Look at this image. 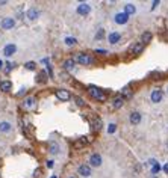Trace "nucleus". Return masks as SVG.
I'll return each instance as SVG.
<instances>
[{"instance_id": "nucleus-1", "label": "nucleus", "mask_w": 168, "mask_h": 178, "mask_svg": "<svg viewBox=\"0 0 168 178\" xmlns=\"http://www.w3.org/2000/svg\"><path fill=\"white\" fill-rule=\"evenodd\" d=\"M88 94L97 101H106V94L97 86H88Z\"/></svg>"}, {"instance_id": "nucleus-2", "label": "nucleus", "mask_w": 168, "mask_h": 178, "mask_svg": "<svg viewBox=\"0 0 168 178\" xmlns=\"http://www.w3.org/2000/svg\"><path fill=\"white\" fill-rule=\"evenodd\" d=\"M74 60L79 62L80 65H91L92 63V57L89 54H86V53H77L76 57H74Z\"/></svg>"}, {"instance_id": "nucleus-3", "label": "nucleus", "mask_w": 168, "mask_h": 178, "mask_svg": "<svg viewBox=\"0 0 168 178\" xmlns=\"http://www.w3.org/2000/svg\"><path fill=\"white\" fill-rule=\"evenodd\" d=\"M55 95H56V98L61 100V101H68V100L71 98V94H70V91H67V89H56V91H55Z\"/></svg>"}, {"instance_id": "nucleus-4", "label": "nucleus", "mask_w": 168, "mask_h": 178, "mask_svg": "<svg viewBox=\"0 0 168 178\" xmlns=\"http://www.w3.org/2000/svg\"><path fill=\"white\" fill-rule=\"evenodd\" d=\"M162 98H164V92H162V89H153L152 91V94H150V100H152V103H161L162 101Z\"/></svg>"}, {"instance_id": "nucleus-5", "label": "nucleus", "mask_w": 168, "mask_h": 178, "mask_svg": "<svg viewBox=\"0 0 168 178\" xmlns=\"http://www.w3.org/2000/svg\"><path fill=\"white\" fill-rule=\"evenodd\" d=\"M89 124H91V127H92V130H94V132H100V130H102V127H103L102 119H100L98 116H95V115L89 118Z\"/></svg>"}, {"instance_id": "nucleus-6", "label": "nucleus", "mask_w": 168, "mask_h": 178, "mask_svg": "<svg viewBox=\"0 0 168 178\" xmlns=\"http://www.w3.org/2000/svg\"><path fill=\"white\" fill-rule=\"evenodd\" d=\"M89 163H91V166H94V168H98V166H102V163H103V159H102V156H100V154L94 152V154H91V156H89Z\"/></svg>"}, {"instance_id": "nucleus-7", "label": "nucleus", "mask_w": 168, "mask_h": 178, "mask_svg": "<svg viewBox=\"0 0 168 178\" xmlns=\"http://www.w3.org/2000/svg\"><path fill=\"white\" fill-rule=\"evenodd\" d=\"M142 50H144V44L142 43H135V44L130 45L129 53L130 54H139V53H142Z\"/></svg>"}, {"instance_id": "nucleus-8", "label": "nucleus", "mask_w": 168, "mask_h": 178, "mask_svg": "<svg viewBox=\"0 0 168 178\" xmlns=\"http://www.w3.org/2000/svg\"><path fill=\"white\" fill-rule=\"evenodd\" d=\"M141 119H142V115L139 112H132L130 116H129V121H130L132 125H138L141 122Z\"/></svg>"}, {"instance_id": "nucleus-9", "label": "nucleus", "mask_w": 168, "mask_h": 178, "mask_svg": "<svg viewBox=\"0 0 168 178\" xmlns=\"http://www.w3.org/2000/svg\"><path fill=\"white\" fill-rule=\"evenodd\" d=\"M115 23L117 24H126L127 21H129V15L124 14V12H118V14H115Z\"/></svg>"}, {"instance_id": "nucleus-10", "label": "nucleus", "mask_w": 168, "mask_h": 178, "mask_svg": "<svg viewBox=\"0 0 168 178\" xmlns=\"http://www.w3.org/2000/svg\"><path fill=\"white\" fill-rule=\"evenodd\" d=\"M77 172H79V175H82V177H85V178L91 177V168H89L88 165H80V166L77 168Z\"/></svg>"}, {"instance_id": "nucleus-11", "label": "nucleus", "mask_w": 168, "mask_h": 178, "mask_svg": "<svg viewBox=\"0 0 168 178\" xmlns=\"http://www.w3.org/2000/svg\"><path fill=\"white\" fill-rule=\"evenodd\" d=\"M89 12H91V6L88 3H80L77 6V14L79 15H88Z\"/></svg>"}, {"instance_id": "nucleus-12", "label": "nucleus", "mask_w": 168, "mask_h": 178, "mask_svg": "<svg viewBox=\"0 0 168 178\" xmlns=\"http://www.w3.org/2000/svg\"><path fill=\"white\" fill-rule=\"evenodd\" d=\"M88 142H89V140H88V137H85V136L84 137H79V139L73 143V148H74V149H82Z\"/></svg>"}, {"instance_id": "nucleus-13", "label": "nucleus", "mask_w": 168, "mask_h": 178, "mask_svg": "<svg viewBox=\"0 0 168 178\" xmlns=\"http://www.w3.org/2000/svg\"><path fill=\"white\" fill-rule=\"evenodd\" d=\"M74 65H76V60H74L73 57H70V59L64 60V63H62V68H64L65 71H71V70L74 68Z\"/></svg>"}, {"instance_id": "nucleus-14", "label": "nucleus", "mask_w": 168, "mask_h": 178, "mask_svg": "<svg viewBox=\"0 0 168 178\" xmlns=\"http://www.w3.org/2000/svg\"><path fill=\"white\" fill-rule=\"evenodd\" d=\"M17 51V47H15V44H8V45H5V48H3V54L5 56H12L14 53Z\"/></svg>"}, {"instance_id": "nucleus-15", "label": "nucleus", "mask_w": 168, "mask_h": 178, "mask_svg": "<svg viewBox=\"0 0 168 178\" xmlns=\"http://www.w3.org/2000/svg\"><path fill=\"white\" fill-rule=\"evenodd\" d=\"M14 26H15V20H14V18H9V17H8V18H5V20L2 21V27H3V29H12Z\"/></svg>"}, {"instance_id": "nucleus-16", "label": "nucleus", "mask_w": 168, "mask_h": 178, "mask_svg": "<svg viewBox=\"0 0 168 178\" xmlns=\"http://www.w3.org/2000/svg\"><path fill=\"white\" fill-rule=\"evenodd\" d=\"M120 39H121V35H120L118 32H112V33H109V36H108L109 44H117Z\"/></svg>"}, {"instance_id": "nucleus-17", "label": "nucleus", "mask_w": 168, "mask_h": 178, "mask_svg": "<svg viewBox=\"0 0 168 178\" xmlns=\"http://www.w3.org/2000/svg\"><path fill=\"white\" fill-rule=\"evenodd\" d=\"M48 152L53 154V156L59 152V145H58V142H55V140H50V142H48Z\"/></svg>"}, {"instance_id": "nucleus-18", "label": "nucleus", "mask_w": 168, "mask_h": 178, "mask_svg": "<svg viewBox=\"0 0 168 178\" xmlns=\"http://www.w3.org/2000/svg\"><path fill=\"white\" fill-rule=\"evenodd\" d=\"M123 104H124V98L120 95V97H117V98H114V101H112V109H120V107H123Z\"/></svg>"}, {"instance_id": "nucleus-19", "label": "nucleus", "mask_w": 168, "mask_h": 178, "mask_svg": "<svg viewBox=\"0 0 168 178\" xmlns=\"http://www.w3.org/2000/svg\"><path fill=\"white\" fill-rule=\"evenodd\" d=\"M11 89H12V83H11L9 80L0 82V91H2V92H11Z\"/></svg>"}, {"instance_id": "nucleus-20", "label": "nucleus", "mask_w": 168, "mask_h": 178, "mask_svg": "<svg viewBox=\"0 0 168 178\" xmlns=\"http://www.w3.org/2000/svg\"><path fill=\"white\" fill-rule=\"evenodd\" d=\"M152 38H153V35H152V32H144L142 33V36H141V43L145 45V44H148V43H152Z\"/></svg>"}, {"instance_id": "nucleus-21", "label": "nucleus", "mask_w": 168, "mask_h": 178, "mask_svg": "<svg viewBox=\"0 0 168 178\" xmlns=\"http://www.w3.org/2000/svg\"><path fill=\"white\" fill-rule=\"evenodd\" d=\"M38 15H40V12L37 11V8H30V9L27 11V18H29V20H37Z\"/></svg>"}, {"instance_id": "nucleus-22", "label": "nucleus", "mask_w": 168, "mask_h": 178, "mask_svg": "<svg viewBox=\"0 0 168 178\" xmlns=\"http://www.w3.org/2000/svg\"><path fill=\"white\" fill-rule=\"evenodd\" d=\"M11 128H12V125H11L8 121L0 122V132H2V133H8V132H11Z\"/></svg>"}, {"instance_id": "nucleus-23", "label": "nucleus", "mask_w": 168, "mask_h": 178, "mask_svg": "<svg viewBox=\"0 0 168 178\" xmlns=\"http://www.w3.org/2000/svg\"><path fill=\"white\" fill-rule=\"evenodd\" d=\"M47 79H48L47 71H40V73H38V76H37V82H38V83H44V82H47Z\"/></svg>"}, {"instance_id": "nucleus-24", "label": "nucleus", "mask_w": 168, "mask_h": 178, "mask_svg": "<svg viewBox=\"0 0 168 178\" xmlns=\"http://www.w3.org/2000/svg\"><path fill=\"white\" fill-rule=\"evenodd\" d=\"M136 12V8H135V5H132V3H127L126 6H124V14L127 15H132V14H135Z\"/></svg>"}, {"instance_id": "nucleus-25", "label": "nucleus", "mask_w": 168, "mask_h": 178, "mask_svg": "<svg viewBox=\"0 0 168 178\" xmlns=\"http://www.w3.org/2000/svg\"><path fill=\"white\" fill-rule=\"evenodd\" d=\"M34 104H35V98H34V97H29V98H26V100H24V107L32 109V107H34Z\"/></svg>"}, {"instance_id": "nucleus-26", "label": "nucleus", "mask_w": 168, "mask_h": 178, "mask_svg": "<svg viewBox=\"0 0 168 178\" xmlns=\"http://www.w3.org/2000/svg\"><path fill=\"white\" fill-rule=\"evenodd\" d=\"M132 95V91H130V88H124L123 91H121V97L123 98H129Z\"/></svg>"}, {"instance_id": "nucleus-27", "label": "nucleus", "mask_w": 168, "mask_h": 178, "mask_svg": "<svg viewBox=\"0 0 168 178\" xmlns=\"http://www.w3.org/2000/svg\"><path fill=\"white\" fill-rule=\"evenodd\" d=\"M24 67H26V70H29V71H34V70L37 68V63H35V62H27Z\"/></svg>"}, {"instance_id": "nucleus-28", "label": "nucleus", "mask_w": 168, "mask_h": 178, "mask_svg": "<svg viewBox=\"0 0 168 178\" xmlns=\"http://www.w3.org/2000/svg\"><path fill=\"white\" fill-rule=\"evenodd\" d=\"M76 43H77V39H76V38H71V36L65 38V44L67 45H74Z\"/></svg>"}, {"instance_id": "nucleus-29", "label": "nucleus", "mask_w": 168, "mask_h": 178, "mask_svg": "<svg viewBox=\"0 0 168 178\" xmlns=\"http://www.w3.org/2000/svg\"><path fill=\"white\" fill-rule=\"evenodd\" d=\"M74 101H76V104H77L79 107H84L85 106V101L80 98V97H74Z\"/></svg>"}, {"instance_id": "nucleus-30", "label": "nucleus", "mask_w": 168, "mask_h": 178, "mask_svg": "<svg viewBox=\"0 0 168 178\" xmlns=\"http://www.w3.org/2000/svg\"><path fill=\"white\" fill-rule=\"evenodd\" d=\"M115 130H117V125H115V124H109V125H108V133L109 134L115 133Z\"/></svg>"}, {"instance_id": "nucleus-31", "label": "nucleus", "mask_w": 168, "mask_h": 178, "mask_svg": "<svg viewBox=\"0 0 168 178\" xmlns=\"http://www.w3.org/2000/svg\"><path fill=\"white\" fill-rule=\"evenodd\" d=\"M159 171H161V166H159L158 163H156L155 166H152V174H153V175H156V174H158Z\"/></svg>"}, {"instance_id": "nucleus-32", "label": "nucleus", "mask_w": 168, "mask_h": 178, "mask_svg": "<svg viewBox=\"0 0 168 178\" xmlns=\"http://www.w3.org/2000/svg\"><path fill=\"white\" fill-rule=\"evenodd\" d=\"M103 36H105V30H103V29H100V30H98V33L95 35V38H97V39H102Z\"/></svg>"}, {"instance_id": "nucleus-33", "label": "nucleus", "mask_w": 168, "mask_h": 178, "mask_svg": "<svg viewBox=\"0 0 168 178\" xmlns=\"http://www.w3.org/2000/svg\"><path fill=\"white\" fill-rule=\"evenodd\" d=\"M6 67H8V68H6V70H5V73H6V74H8V73H9V71H11V70H12V68H14V65H12V63H6Z\"/></svg>"}, {"instance_id": "nucleus-34", "label": "nucleus", "mask_w": 168, "mask_h": 178, "mask_svg": "<svg viewBox=\"0 0 168 178\" xmlns=\"http://www.w3.org/2000/svg\"><path fill=\"white\" fill-rule=\"evenodd\" d=\"M47 168H53V160H47Z\"/></svg>"}, {"instance_id": "nucleus-35", "label": "nucleus", "mask_w": 168, "mask_h": 178, "mask_svg": "<svg viewBox=\"0 0 168 178\" xmlns=\"http://www.w3.org/2000/svg\"><path fill=\"white\" fill-rule=\"evenodd\" d=\"M34 175H35V177H41V169H37V171L34 172Z\"/></svg>"}, {"instance_id": "nucleus-36", "label": "nucleus", "mask_w": 168, "mask_h": 178, "mask_svg": "<svg viewBox=\"0 0 168 178\" xmlns=\"http://www.w3.org/2000/svg\"><path fill=\"white\" fill-rule=\"evenodd\" d=\"M162 171H164L165 174H168V163H165V165L162 166Z\"/></svg>"}, {"instance_id": "nucleus-37", "label": "nucleus", "mask_w": 168, "mask_h": 178, "mask_svg": "<svg viewBox=\"0 0 168 178\" xmlns=\"http://www.w3.org/2000/svg\"><path fill=\"white\" fill-rule=\"evenodd\" d=\"M158 5H159V0H155V2H153V6H152V9H155Z\"/></svg>"}, {"instance_id": "nucleus-38", "label": "nucleus", "mask_w": 168, "mask_h": 178, "mask_svg": "<svg viewBox=\"0 0 168 178\" xmlns=\"http://www.w3.org/2000/svg\"><path fill=\"white\" fill-rule=\"evenodd\" d=\"M95 53H100V54H106V50H95Z\"/></svg>"}, {"instance_id": "nucleus-39", "label": "nucleus", "mask_w": 168, "mask_h": 178, "mask_svg": "<svg viewBox=\"0 0 168 178\" xmlns=\"http://www.w3.org/2000/svg\"><path fill=\"white\" fill-rule=\"evenodd\" d=\"M2 67H3V60H0V70H2Z\"/></svg>"}, {"instance_id": "nucleus-40", "label": "nucleus", "mask_w": 168, "mask_h": 178, "mask_svg": "<svg viewBox=\"0 0 168 178\" xmlns=\"http://www.w3.org/2000/svg\"><path fill=\"white\" fill-rule=\"evenodd\" d=\"M70 178H73V177H70Z\"/></svg>"}]
</instances>
